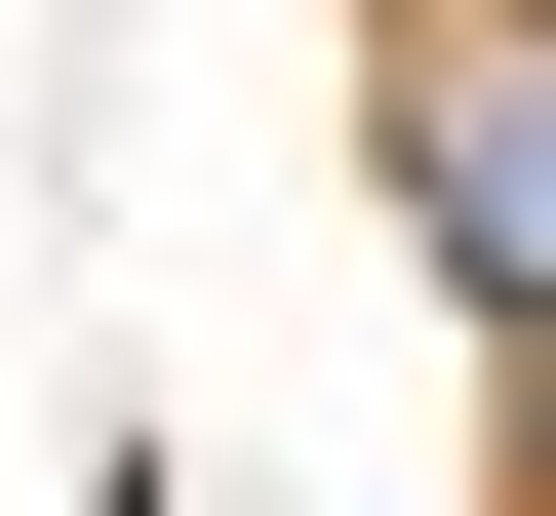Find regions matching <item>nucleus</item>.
I'll return each instance as SVG.
<instances>
[{
  "mask_svg": "<svg viewBox=\"0 0 556 516\" xmlns=\"http://www.w3.org/2000/svg\"><path fill=\"white\" fill-rule=\"evenodd\" d=\"M397 199H438V278H517V318H556V0H517V40H477V0L397 40Z\"/></svg>",
  "mask_w": 556,
  "mask_h": 516,
  "instance_id": "nucleus-1",
  "label": "nucleus"
},
{
  "mask_svg": "<svg viewBox=\"0 0 556 516\" xmlns=\"http://www.w3.org/2000/svg\"><path fill=\"white\" fill-rule=\"evenodd\" d=\"M517 357H556V318H517Z\"/></svg>",
  "mask_w": 556,
  "mask_h": 516,
  "instance_id": "nucleus-2",
  "label": "nucleus"
}]
</instances>
